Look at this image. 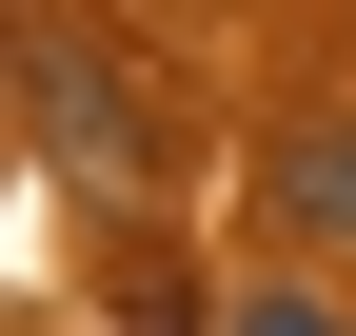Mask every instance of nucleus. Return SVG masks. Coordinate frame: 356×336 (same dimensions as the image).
I'll return each instance as SVG.
<instances>
[{
	"mask_svg": "<svg viewBox=\"0 0 356 336\" xmlns=\"http://www.w3.org/2000/svg\"><path fill=\"white\" fill-rule=\"evenodd\" d=\"M20 119H40L99 198H159V178H178V139H159V99H139L119 40H20Z\"/></svg>",
	"mask_w": 356,
	"mask_h": 336,
	"instance_id": "f257e3e1",
	"label": "nucleus"
},
{
	"mask_svg": "<svg viewBox=\"0 0 356 336\" xmlns=\"http://www.w3.org/2000/svg\"><path fill=\"white\" fill-rule=\"evenodd\" d=\"M277 218L356 258V119H297V139H277Z\"/></svg>",
	"mask_w": 356,
	"mask_h": 336,
	"instance_id": "f03ea898",
	"label": "nucleus"
},
{
	"mask_svg": "<svg viewBox=\"0 0 356 336\" xmlns=\"http://www.w3.org/2000/svg\"><path fill=\"white\" fill-rule=\"evenodd\" d=\"M238 336H356V317H317V297H238Z\"/></svg>",
	"mask_w": 356,
	"mask_h": 336,
	"instance_id": "7ed1b4c3",
	"label": "nucleus"
}]
</instances>
